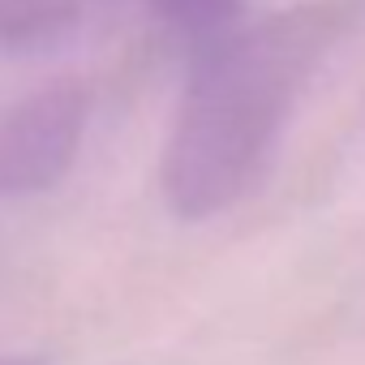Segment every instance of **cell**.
Segmentation results:
<instances>
[{"label":"cell","mask_w":365,"mask_h":365,"mask_svg":"<svg viewBox=\"0 0 365 365\" xmlns=\"http://www.w3.org/2000/svg\"><path fill=\"white\" fill-rule=\"evenodd\" d=\"M335 31V9L301 5L207 35L159 168L180 220H211L250 194Z\"/></svg>","instance_id":"obj_1"},{"label":"cell","mask_w":365,"mask_h":365,"mask_svg":"<svg viewBox=\"0 0 365 365\" xmlns=\"http://www.w3.org/2000/svg\"><path fill=\"white\" fill-rule=\"evenodd\" d=\"M86 112V91L78 82H56L0 116V198L52 190L78 159Z\"/></svg>","instance_id":"obj_2"},{"label":"cell","mask_w":365,"mask_h":365,"mask_svg":"<svg viewBox=\"0 0 365 365\" xmlns=\"http://www.w3.org/2000/svg\"><path fill=\"white\" fill-rule=\"evenodd\" d=\"M86 18V0H0V48L31 52L61 43Z\"/></svg>","instance_id":"obj_3"},{"label":"cell","mask_w":365,"mask_h":365,"mask_svg":"<svg viewBox=\"0 0 365 365\" xmlns=\"http://www.w3.org/2000/svg\"><path fill=\"white\" fill-rule=\"evenodd\" d=\"M146 5L190 35H215L237 14V0H146Z\"/></svg>","instance_id":"obj_4"},{"label":"cell","mask_w":365,"mask_h":365,"mask_svg":"<svg viewBox=\"0 0 365 365\" xmlns=\"http://www.w3.org/2000/svg\"><path fill=\"white\" fill-rule=\"evenodd\" d=\"M0 365H48V356H35V352H0Z\"/></svg>","instance_id":"obj_5"}]
</instances>
